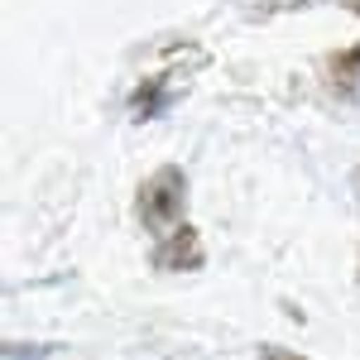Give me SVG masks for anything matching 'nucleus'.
I'll return each mask as SVG.
<instances>
[{
	"label": "nucleus",
	"mask_w": 360,
	"mask_h": 360,
	"mask_svg": "<svg viewBox=\"0 0 360 360\" xmlns=\"http://www.w3.org/2000/svg\"><path fill=\"white\" fill-rule=\"evenodd\" d=\"M183 207H188V173L178 164H164L159 173L144 178V188H139V221L149 231L173 226L183 217Z\"/></svg>",
	"instance_id": "nucleus-1"
},
{
	"label": "nucleus",
	"mask_w": 360,
	"mask_h": 360,
	"mask_svg": "<svg viewBox=\"0 0 360 360\" xmlns=\"http://www.w3.org/2000/svg\"><path fill=\"white\" fill-rule=\"evenodd\" d=\"M154 269H164V274H188V269H202L207 264V250H202V236H197L193 226H173L164 240L154 245Z\"/></svg>",
	"instance_id": "nucleus-2"
},
{
	"label": "nucleus",
	"mask_w": 360,
	"mask_h": 360,
	"mask_svg": "<svg viewBox=\"0 0 360 360\" xmlns=\"http://www.w3.org/2000/svg\"><path fill=\"white\" fill-rule=\"evenodd\" d=\"M168 101H173V77H149V82L135 86L130 111H135V120H154V115L168 111Z\"/></svg>",
	"instance_id": "nucleus-3"
},
{
	"label": "nucleus",
	"mask_w": 360,
	"mask_h": 360,
	"mask_svg": "<svg viewBox=\"0 0 360 360\" xmlns=\"http://www.w3.org/2000/svg\"><path fill=\"white\" fill-rule=\"evenodd\" d=\"M53 351H63L58 341H34V346H25V341H5V360H44V356H53Z\"/></svg>",
	"instance_id": "nucleus-4"
},
{
	"label": "nucleus",
	"mask_w": 360,
	"mask_h": 360,
	"mask_svg": "<svg viewBox=\"0 0 360 360\" xmlns=\"http://www.w3.org/2000/svg\"><path fill=\"white\" fill-rule=\"evenodd\" d=\"M332 72H336V82H346V86L360 82V44L351 49V53H336L332 58Z\"/></svg>",
	"instance_id": "nucleus-5"
},
{
	"label": "nucleus",
	"mask_w": 360,
	"mask_h": 360,
	"mask_svg": "<svg viewBox=\"0 0 360 360\" xmlns=\"http://www.w3.org/2000/svg\"><path fill=\"white\" fill-rule=\"evenodd\" d=\"M259 360H307V356L288 351V346H259Z\"/></svg>",
	"instance_id": "nucleus-6"
},
{
	"label": "nucleus",
	"mask_w": 360,
	"mask_h": 360,
	"mask_svg": "<svg viewBox=\"0 0 360 360\" xmlns=\"http://www.w3.org/2000/svg\"><path fill=\"white\" fill-rule=\"evenodd\" d=\"M312 0H264V10H303Z\"/></svg>",
	"instance_id": "nucleus-7"
},
{
	"label": "nucleus",
	"mask_w": 360,
	"mask_h": 360,
	"mask_svg": "<svg viewBox=\"0 0 360 360\" xmlns=\"http://www.w3.org/2000/svg\"><path fill=\"white\" fill-rule=\"evenodd\" d=\"M346 5H351V10H356V15H360V0H346Z\"/></svg>",
	"instance_id": "nucleus-8"
}]
</instances>
